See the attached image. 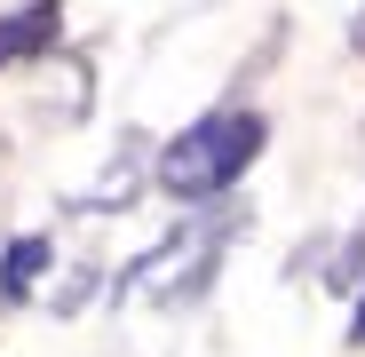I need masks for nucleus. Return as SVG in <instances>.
Segmentation results:
<instances>
[{"label": "nucleus", "mask_w": 365, "mask_h": 357, "mask_svg": "<svg viewBox=\"0 0 365 357\" xmlns=\"http://www.w3.org/2000/svg\"><path fill=\"white\" fill-rule=\"evenodd\" d=\"M255 151H262V119L255 111H207L199 128H182L159 151V183L175 199H215L255 167Z\"/></svg>", "instance_id": "nucleus-1"}, {"label": "nucleus", "mask_w": 365, "mask_h": 357, "mask_svg": "<svg viewBox=\"0 0 365 357\" xmlns=\"http://www.w3.org/2000/svg\"><path fill=\"white\" fill-rule=\"evenodd\" d=\"M48 262V247H40V238H16V247H9V262H0V294H9V302H16V294H32V270Z\"/></svg>", "instance_id": "nucleus-2"}, {"label": "nucleus", "mask_w": 365, "mask_h": 357, "mask_svg": "<svg viewBox=\"0 0 365 357\" xmlns=\"http://www.w3.org/2000/svg\"><path fill=\"white\" fill-rule=\"evenodd\" d=\"M40 40H48V9H24V16L0 24V56H24V48H40Z\"/></svg>", "instance_id": "nucleus-3"}, {"label": "nucleus", "mask_w": 365, "mask_h": 357, "mask_svg": "<svg viewBox=\"0 0 365 357\" xmlns=\"http://www.w3.org/2000/svg\"><path fill=\"white\" fill-rule=\"evenodd\" d=\"M357 341H365V302H357Z\"/></svg>", "instance_id": "nucleus-4"}]
</instances>
